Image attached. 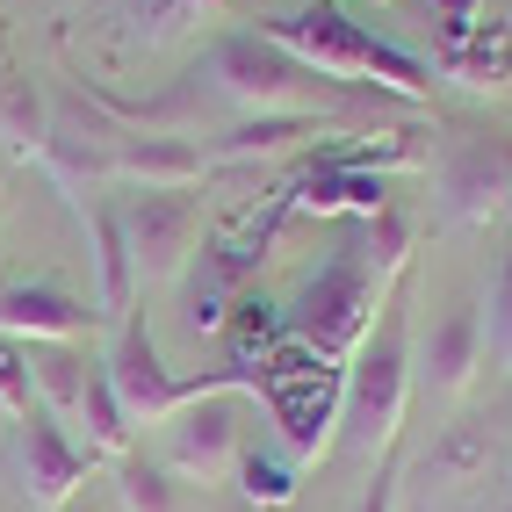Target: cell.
I'll use <instances>...</instances> for the list:
<instances>
[{
    "label": "cell",
    "mask_w": 512,
    "mask_h": 512,
    "mask_svg": "<svg viewBox=\"0 0 512 512\" xmlns=\"http://www.w3.org/2000/svg\"><path fill=\"white\" fill-rule=\"evenodd\" d=\"M260 37L289 51L303 73H318V80H339V87H383L397 101H426L433 94V73L419 58H404L397 44L383 37H368L361 22H347L339 8H303V15H275V22H260Z\"/></svg>",
    "instance_id": "cell-1"
},
{
    "label": "cell",
    "mask_w": 512,
    "mask_h": 512,
    "mask_svg": "<svg viewBox=\"0 0 512 512\" xmlns=\"http://www.w3.org/2000/svg\"><path fill=\"white\" fill-rule=\"evenodd\" d=\"M404 404H412V347H404L397 303H383V325L347 361V404H339V448L354 469H383V455L397 448Z\"/></svg>",
    "instance_id": "cell-2"
},
{
    "label": "cell",
    "mask_w": 512,
    "mask_h": 512,
    "mask_svg": "<svg viewBox=\"0 0 512 512\" xmlns=\"http://www.w3.org/2000/svg\"><path fill=\"white\" fill-rule=\"evenodd\" d=\"M375 311H383V282L368 275L361 253H339V260H325L318 275L296 289V303H289L282 318H289V339H296V347H311L318 361L347 368V361L368 347Z\"/></svg>",
    "instance_id": "cell-3"
},
{
    "label": "cell",
    "mask_w": 512,
    "mask_h": 512,
    "mask_svg": "<svg viewBox=\"0 0 512 512\" xmlns=\"http://www.w3.org/2000/svg\"><path fill=\"white\" fill-rule=\"evenodd\" d=\"M267 412H275L282 426V448L296 462H318L332 440H339V404H347V368L318 361L311 347H296V339H282L275 361L260 368V390H253Z\"/></svg>",
    "instance_id": "cell-4"
},
{
    "label": "cell",
    "mask_w": 512,
    "mask_h": 512,
    "mask_svg": "<svg viewBox=\"0 0 512 512\" xmlns=\"http://www.w3.org/2000/svg\"><path fill=\"white\" fill-rule=\"evenodd\" d=\"M109 390H116V404L130 412V426H166L181 412V404H195V397H210V390H260L253 375H238V368H217V375H174L159 361V339H152V325L145 318H123V332H116V347H109Z\"/></svg>",
    "instance_id": "cell-5"
},
{
    "label": "cell",
    "mask_w": 512,
    "mask_h": 512,
    "mask_svg": "<svg viewBox=\"0 0 512 512\" xmlns=\"http://www.w3.org/2000/svg\"><path fill=\"white\" fill-rule=\"evenodd\" d=\"M303 80L311 73L289 51H275L260 29H238V37H224L210 51V87L238 116H311V87Z\"/></svg>",
    "instance_id": "cell-6"
},
{
    "label": "cell",
    "mask_w": 512,
    "mask_h": 512,
    "mask_svg": "<svg viewBox=\"0 0 512 512\" xmlns=\"http://www.w3.org/2000/svg\"><path fill=\"white\" fill-rule=\"evenodd\" d=\"M238 390H210L181 404L174 419H166V476H181V484H224L246 455V433H238Z\"/></svg>",
    "instance_id": "cell-7"
},
{
    "label": "cell",
    "mask_w": 512,
    "mask_h": 512,
    "mask_svg": "<svg viewBox=\"0 0 512 512\" xmlns=\"http://www.w3.org/2000/svg\"><path fill=\"white\" fill-rule=\"evenodd\" d=\"M87 469H94V448H80L51 412H29L15 426V476H22V498L37 512H65L80 498Z\"/></svg>",
    "instance_id": "cell-8"
},
{
    "label": "cell",
    "mask_w": 512,
    "mask_h": 512,
    "mask_svg": "<svg viewBox=\"0 0 512 512\" xmlns=\"http://www.w3.org/2000/svg\"><path fill=\"white\" fill-rule=\"evenodd\" d=\"M195 202L188 195H138L123 210V238H130V267H138V282L159 289V282H181L188 260H195Z\"/></svg>",
    "instance_id": "cell-9"
},
{
    "label": "cell",
    "mask_w": 512,
    "mask_h": 512,
    "mask_svg": "<svg viewBox=\"0 0 512 512\" xmlns=\"http://www.w3.org/2000/svg\"><path fill=\"white\" fill-rule=\"evenodd\" d=\"M116 181H130L138 195H188L202 174H210V159L188 130H116Z\"/></svg>",
    "instance_id": "cell-10"
},
{
    "label": "cell",
    "mask_w": 512,
    "mask_h": 512,
    "mask_svg": "<svg viewBox=\"0 0 512 512\" xmlns=\"http://www.w3.org/2000/svg\"><path fill=\"white\" fill-rule=\"evenodd\" d=\"M94 325L87 303H73L51 282L29 289H0V339H22V347H80V332Z\"/></svg>",
    "instance_id": "cell-11"
},
{
    "label": "cell",
    "mask_w": 512,
    "mask_h": 512,
    "mask_svg": "<svg viewBox=\"0 0 512 512\" xmlns=\"http://www.w3.org/2000/svg\"><path fill=\"white\" fill-rule=\"evenodd\" d=\"M440 195H448V210L462 224H491L505 217L512 202H505V145L491 138H462L448 152V166H440Z\"/></svg>",
    "instance_id": "cell-12"
},
{
    "label": "cell",
    "mask_w": 512,
    "mask_h": 512,
    "mask_svg": "<svg viewBox=\"0 0 512 512\" xmlns=\"http://www.w3.org/2000/svg\"><path fill=\"white\" fill-rule=\"evenodd\" d=\"M109 152H116V123H101V116H87V109H65V116L51 109L44 166H51L65 188H109V181H116Z\"/></svg>",
    "instance_id": "cell-13"
},
{
    "label": "cell",
    "mask_w": 512,
    "mask_h": 512,
    "mask_svg": "<svg viewBox=\"0 0 512 512\" xmlns=\"http://www.w3.org/2000/svg\"><path fill=\"white\" fill-rule=\"evenodd\" d=\"M282 210L296 217H383L390 210V188L383 174H361V166H311L289 195H282Z\"/></svg>",
    "instance_id": "cell-14"
},
{
    "label": "cell",
    "mask_w": 512,
    "mask_h": 512,
    "mask_svg": "<svg viewBox=\"0 0 512 512\" xmlns=\"http://www.w3.org/2000/svg\"><path fill=\"white\" fill-rule=\"evenodd\" d=\"M44 145H51V101L0 51V152L8 159H44Z\"/></svg>",
    "instance_id": "cell-15"
},
{
    "label": "cell",
    "mask_w": 512,
    "mask_h": 512,
    "mask_svg": "<svg viewBox=\"0 0 512 512\" xmlns=\"http://www.w3.org/2000/svg\"><path fill=\"white\" fill-rule=\"evenodd\" d=\"M476 361H484V318H476V311H448L433 325V339H426V383L440 397H462Z\"/></svg>",
    "instance_id": "cell-16"
},
{
    "label": "cell",
    "mask_w": 512,
    "mask_h": 512,
    "mask_svg": "<svg viewBox=\"0 0 512 512\" xmlns=\"http://www.w3.org/2000/svg\"><path fill=\"white\" fill-rule=\"evenodd\" d=\"M303 138H318V109L311 116H246L238 130H224V138L202 145V159L210 166H253V159H275Z\"/></svg>",
    "instance_id": "cell-17"
},
{
    "label": "cell",
    "mask_w": 512,
    "mask_h": 512,
    "mask_svg": "<svg viewBox=\"0 0 512 512\" xmlns=\"http://www.w3.org/2000/svg\"><path fill=\"white\" fill-rule=\"evenodd\" d=\"M282 339H289L282 303H267V296H238L231 311H224V347H231V368H238V375H253V383H260V368L275 361Z\"/></svg>",
    "instance_id": "cell-18"
},
{
    "label": "cell",
    "mask_w": 512,
    "mask_h": 512,
    "mask_svg": "<svg viewBox=\"0 0 512 512\" xmlns=\"http://www.w3.org/2000/svg\"><path fill=\"white\" fill-rule=\"evenodd\" d=\"M87 375H94V361H87L80 347H29V383H37V412H51L65 433H73V419H80Z\"/></svg>",
    "instance_id": "cell-19"
},
{
    "label": "cell",
    "mask_w": 512,
    "mask_h": 512,
    "mask_svg": "<svg viewBox=\"0 0 512 512\" xmlns=\"http://www.w3.org/2000/svg\"><path fill=\"white\" fill-rule=\"evenodd\" d=\"M94 282H101V311H94V318H130V296H138V267H130L123 210H109V202H94Z\"/></svg>",
    "instance_id": "cell-20"
},
{
    "label": "cell",
    "mask_w": 512,
    "mask_h": 512,
    "mask_svg": "<svg viewBox=\"0 0 512 512\" xmlns=\"http://www.w3.org/2000/svg\"><path fill=\"white\" fill-rule=\"evenodd\" d=\"M440 65H448L462 87L491 94V87H505V80H512V37H505V29H491V22H476V37H469V44H455V51H440Z\"/></svg>",
    "instance_id": "cell-21"
},
{
    "label": "cell",
    "mask_w": 512,
    "mask_h": 512,
    "mask_svg": "<svg viewBox=\"0 0 512 512\" xmlns=\"http://www.w3.org/2000/svg\"><path fill=\"white\" fill-rule=\"evenodd\" d=\"M73 426H87V448L94 455H130V433H138V426H130V412H123V404H116V390H109V368H101L94 361V375H87V397H80V419Z\"/></svg>",
    "instance_id": "cell-22"
},
{
    "label": "cell",
    "mask_w": 512,
    "mask_h": 512,
    "mask_svg": "<svg viewBox=\"0 0 512 512\" xmlns=\"http://www.w3.org/2000/svg\"><path fill=\"white\" fill-rule=\"evenodd\" d=\"M238 498H246V505H260V512H282V505H296V455H238Z\"/></svg>",
    "instance_id": "cell-23"
},
{
    "label": "cell",
    "mask_w": 512,
    "mask_h": 512,
    "mask_svg": "<svg viewBox=\"0 0 512 512\" xmlns=\"http://www.w3.org/2000/svg\"><path fill=\"white\" fill-rule=\"evenodd\" d=\"M116 498H123V512H181V484L159 462H138V455L116 462Z\"/></svg>",
    "instance_id": "cell-24"
},
{
    "label": "cell",
    "mask_w": 512,
    "mask_h": 512,
    "mask_svg": "<svg viewBox=\"0 0 512 512\" xmlns=\"http://www.w3.org/2000/svg\"><path fill=\"white\" fill-rule=\"evenodd\" d=\"M354 253L368 260V275H375V282L390 289V282L404 275V260H412V224H404L397 210H383V217H368V246H354Z\"/></svg>",
    "instance_id": "cell-25"
},
{
    "label": "cell",
    "mask_w": 512,
    "mask_h": 512,
    "mask_svg": "<svg viewBox=\"0 0 512 512\" xmlns=\"http://www.w3.org/2000/svg\"><path fill=\"white\" fill-rule=\"evenodd\" d=\"M37 412V383H29V347L22 339H0V419L22 426Z\"/></svg>",
    "instance_id": "cell-26"
},
{
    "label": "cell",
    "mask_w": 512,
    "mask_h": 512,
    "mask_svg": "<svg viewBox=\"0 0 512 512\" xmlns=\"http://www.w3.org/2000/svg\"><path fill=\"white\" fill-rule=\"evenodd\" d=\"M484 347H491V361L512 375V253H505V267H498V289H491V318H484Z\"/></svg>",
    "instance_id": "cell-27"
},
{
    "label": "cell",
    "mask_w": 512,
    "mask_h": 512,
    "mask_svg": "<svg viewBox=\"0 0 512 512\" xmlns=\"http://www.w3.org/2000/svg\"><path fill=\"white\" fill-rule=\"evenodd\" d=\"M224 311H231V303H224V282L202 275V282L188 289V332H224Z\"/></svg>",
    "instance_id": "cell-28"
},
{
    "label": "cell",
    "mask_w": 512,
    "mask_h": 512,
    "mask_svg": "<svg viewBox=\"0 0 512 512\" xmlns=\"http://www.w3.org/2000/svg\"><path fill=\"white\" fill-rule=\"evenodd\" d=\"M476 462H484V448H476V433H455L448 448H440V469H455V476H469Z\"/></svg>",
    "instance_id": "cell-29"
},
{
    "label": "cell",
    "mask_w": 512,
    "mask_h": 512,
    "mask_svg": "<svg viewBox=\"0 0 512 512\" xmlns=\"http://www.w3.org/2000/svg\"><path fill=\"white\" fill-rule=\"evenodd\" d=\"M361 512H390V476L375 469V484H368V498H361Z\"/></svg>",
    "instance_id": "cell-30"
},
{
    "label": "cell",
    "mask_w": 512,
    "mask_h": 512,
    "mask_svg": "<svg viewBox=\"0 0 512 512\" xmlns=\"http://www.w3.org/2000/svg\"><path fill=\"white\" fill-rule=\"evenodd\" d=\"M505 202H512V145H505Z\"/></svg>",
    "instance_id": "cell-31"
},
{
    "label": "cell",
    "mask_w": 512,
    "mask_h": 512,
    "mask_svg": "<svg viewBox=\"0 0 512 512\" xmlns=\"http://www.w3.org/2000/svg\"><path fill=\"white\" fill-rule=\"evenodd\" d=\"M195 8H210V15H224V8H231V0H195Z\"/></svg>",
    "instance_id": "cell-32"
},
{
    "label": "cell",
    "mask_w": 512,
    "mask_h": 512,
    "mask_svg": "<svg viewBox=\"0 0 512 512\" xmlns=\"http://www.w3.org/2000/svg\"><path fill=\"white\" fill-rule=\"evenodd\" d=\"M0 181H8V152H0Z\"/></svg>",
    "instance_id": "cell-33"
},
{
    "label": "cell",
    "mask_w": 512,
    "mask_h": 512,
    "mask_svg": "<svg viewBox=\"0 0 512 512\" xmlns=\"http://www.w3.org/2000/svg\"><path fill=\"white\" fill-rule=\"evenodd\" d=\"M0 289H8V275H0Z\"/></svg>",
    "instance_id": "cell-34"
},
{
    "label": "cell",
    "mask_w": 512,
    "mask_h": 512,
    "mask_svg": "<svg viewBox=\"0 0 512 512\" xmlns=\"http://www.w3.org/2000/svg\"><path fill=\"white\" fill-rule=\"evenodd\" d=\"M0 426H8V419H0Z\"/></svg>",
    "instance_id": "cell-35"
}]
</instances>
